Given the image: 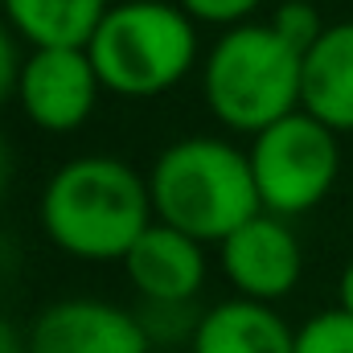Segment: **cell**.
<instances>
[{"mask_svg":"<svg viewBox=\"0 0 353 353\" xmlns=\"http://www.w3.org/2000/svg\"><path fill=\"white\" fill-rule=\"evenodd\" d=\"M37 222L54 251L79 263H123L136 239L157 222L148 176L111 152L74 157L41 185Z\"/></svg>","mask_w":353,"mask_h":353,"instance_id":"obj_1","label":"cell"},{"mask_svg":"<svg viewBox=\"0 0 353 353\" xmlns=\"http://www.w3.org/2000/svg\"><path fill=\"white\" fill-rule=\"evenodd\" d=\"M144 176L157 222L176 226L205 247H218L263 210L251 176V157L230 136H181L152 157Z\"/></svg>","mask_w":353,"mask_h":353,"instance_id":"obj_2","label":"cell"},{"mask_svg":"<svg viewBox=\"0 0 353 353\" xmlns=\"http://www.w3.org/2000/svg\"><path fill=\"white\" fill-rule=\"evenodd\" d=\"M201 103L230 136H259L304 107V54L271 21L222 29L201 58Z\"/></svg>","mask_w":353,"mask_h":353,"instance_id":"obj_3","label":"cell"},{"mask_svg":"<svg viewBox=\"0 0 353 353\" xmlns=\"http://www.w3.org/2000/svg\"><path fill=\"white\" fill-rule=\"evenodd\" d=\"M103 90L128 103L161 99L201 70V25L176 0H115L87 41Z\"/></svg>","mask_w":353,"mask_h":353,"instance_id":"obj_4","label":"cell"},{"mask_svg":"<svg viewBox=\"0 0 353 353\" xmlns=\"http://www.w3.org/2000/svg\"><path fill=\"white\" fill-rule=\"evenodd\" d=\"M259 205L279 218H304L329 201L341 181V136L304 107L263 128L247 144Z\"/></svg>","mask_w":353,"mask_h":353,"instance_id":"obj_5","label":"cell"},{"mask_svg":"<svg viewBox=\"0 0 353 353\" xmlns=\"http://www.w3.org/2000/svg\"><path fill=\"white\" fill-rule=\"evenodd\" d=\"M99 94H107V90H103V79H99L87 50H79V46L25 50L12 99L37 132H50V136L79 132L94 115Z\"/></svg>","mask_w":353,"mask_h":353,"instance_id":"obj_6","label":"cell"},{"mask_svg":"<svg viewBox=\"0 0 353 353\" xmlns=\"http://www.w3.org/2000/svg\"><path fill=\"white\" fill-rule=\"evenodd\" d=\"M218 267L234 296L279 304L304 279V243L288 218L259 210L251 222L218 243Z\"/></svg>","mask_w":353,"mask_h":353,"instance_id":"obj_7","label":"cell"},{"mask_svg":"<svg viewBox=\"0 0 353 353\" xmlns=\"http://www.w3.org/2000/svg\"><path fill=\"white\" fill-rule=\"evenodd\" d=\"M25 353H152L136 316L103 296H62L25 329Z\"/></svg>","mask_w":353,"mask_h":353,"instance_id":"obj_8","label":"cell"},{"mask_svg":"<svg viewBox=\"0 0 353 353\" xmlns=\"http://www.w3.org/2000/svg\"><path fill=\"white\" fill-rule=\"evenodd\" d=\"M123 275L144 304H197L210 275L205 243L181 234L176 226L152 222L123 255Z\"/></svg>","mask_w":353,"mask_h":353,"instance_id":"obj_9","label":"cell"},{"mask_svg":"<svg viewBox=\"0 0 353 353\" xmlns=\"http://www.w3.org/2000/svg\"><path fill=\"white\" fill-rule=\"evenodd\" d=\"M292 345L296 329L283 321L275 304L230 296L201 308L189 353H292Z\"/></svg>","mask_w":353,"mask_h":353,"instance_id":"obj_10","label":"cell"},{"mask_svg":"<svg viewBox=\"0 0 353 353\" xmlns=\"http://www.w3.org/2000/svg\"><path fill=\"white\" fill-rule=\"evenodd\" d=\"M304 111L337 136H353V17L329 21L304 54Z\"/></svg>","mask_w":353,"mask_h":353,"instance_id":"obj_11","label":"cell"},{"mask_svg":"<svg viewBox=\"0 0 353 353\" xmlns=\"http://www.w3.org/2000/svg\"><path fill=\"white\" fill-rule=\"evenodd\" d=\"M115 0H4V21L29 50H87Z\"/></svg>","mask_w":353,"mask_h":353,"instance_id":"obj_12","label":"cell"},{"mask_svg":"<svg viewBox=\"0 0 353 353\" xmlns=\"http://www.w3.org/2000/svg\"><path fill=\"white\" fill-rule=\"evenodd\" d=\"M136 316H140L152 350H173V345L189 350V341L197 333V321H201V308L197 304H144L140 300Z\"/></svg>","mask_w":353,"mask_h":353,"instance_id":"obj_13","label":"cell"},{"mask_svg":"<svg viewBox=\"0 0 353 353\" xmlns=\"http://www.w3.org/2000/svg\"><path fill=\"white\" fill-rule=\"evenodd\" d=\"M292 353H353V316L345 308H321L296 325Z\"/></svg>","mask_w":353,"mask_h":353,"instance_id":"obj_14","label":"cell"},{"mask_svg":"<svg viewBox=\"0 0 353 353\" xmlns=\"http://www.w3.org/2000/svg\"><path fill=\"white\" fill-rule=\"evenodd\" d=\"M267 21H271V29H275L288 46H296L300 54H308L312 41H316V37L325 33V25H329L312 0H279Z\"/></svg>","mask_w":353,"mask_h":353,"instance_id":"obj_15","label":"cell"},{"mask_svg":"<svg viewBox=\"0 0 353 353\" xmlns=\"http://www.w3.org/2000/svg\"><path fill=\"white\" fill-rule=\"evenodd\" d=\"M197 25H210V29H234V25H247L255 21V12L263 8L267 0H176Z\"/></svg>","mask_w":353,"mask_h":353,"instance_id":"obj_16","label":"cell"},{"mask_svg":"<svg viewBox=\"0 0 353 353\" xmlns=\"http://www.w3.org/2000/svg\"><path fill=\"white\" fill-rule=\"evenodd\" d=\"M21 62H25V50H21V37L8 29V21L0 17V107L17 94V79H21Z\"/></svg>","mask_w":353,"mask_h":353,"instance_id":"obj_17","label":"cell"},{"mask_svg":"<svg viewBox=\"0 0 353 353\" xmlns=\"http://www.w3.org/2000/svg\"><path fill=\"white\" fill-rule=\"evenodd\" d=\"M0 353H25V333L8 316H0Z\"/></svg>","mask_w":353,"mask_h":353,"instance_id":"obj_18","label":"cell"},{"mask_svg":"<svg viewBox=\"0 0 353 353\" xmlns=\"http://www.w3.org/2000/svg\"><path fill=\"white\" fill-rule=\"evenodd\" d=\"M337 308H345L353 316V255L350 263L341 267V275H337Z\"/></svg>","mask_w":353,"mask_h":353,"instance_id":"obj_19","label":"cell"},{"mask_svg":"<svg viewBox=\"0 0 353 353\" xmlns=\"http://www.w3.org/2000/svg\"><path fill=\"white\" fill-rule=\"evenodd\" d=\"M8 181H12V144H8V136L0 132V197H4V189H8Z\"/></svg>","mask_w":353,"mask_h":353,"instance_id":"obj_20","label":"cell"},{"mask_svg":"<svg viewBox=\"0 0 353 353\" xmlns=\"http://www.w3.org/2000/svg\"><path fill=\"white\" fill-rule=\"evenodd\" d=\"M0 12H4V0H0Z\"/></svg>","mask_w":353,"mask_h":353,"instance_id":"obj_21","label":"cell"}]
</instances>
